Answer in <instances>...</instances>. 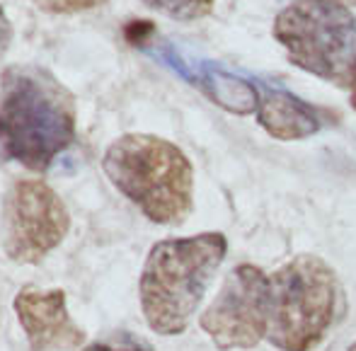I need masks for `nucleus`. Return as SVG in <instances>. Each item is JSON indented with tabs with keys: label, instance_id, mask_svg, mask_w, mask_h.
<instances>
[{
	"label": "nucleus",
	"instance_id": "nucleus-7",
	"mask_svg": "<svg viewBox=\"0 0 356 351\" xmlns=\"http://www.w3.org/2000/svg\"><path fill=\"white\" fill-rule=\"evenodd\" d=\"M269 298L272 286L267 274L252 264H238L202 313L199 327L223 351L252 349L267 337Z\"/></svg>",
	"mask_w": 356,
	"mask_h": 351
},
{
	"label": "nucleus",
	"instance_id": "nucleus-12",
	"mask_svg": "<svg viewBox=\"0 0 356 351\" xmlns=\"http://www.w3.org/2000/svg\"><path fill=\"white\" fill-rule=\"evenodd\" d=\"M34 8L44 10V13H56V15H68V13H83V10H92L104 5L107 0H27Z\"/></svg>",
	"mask_w": 356,
	"mask_h": 351
},
{
	"label": "nucleus",
	"instance_id": "nucleus-15",
	"mask_svg": "<svg viewBox=\"0 0 356 351\" xmlns=\"http://www.w3.org/2000/svg\"><path fill=\"white\" fill-rule=\"evenodd\" d=\"M337 3H342V5H347V8H349V5H356V0H337Z\"/></svg>",
	"mask_w": 356,
	"mask_h": 351
},
{
	"label": "nucleus",
	"instance_id": "nucleus-13",
	"mask_svg": "<svg viewBox=\"0 0 356 351\" xmlns=\"http://www.w3.org/2000/svg\"><path fill=\"white\" fill-rule=\"evenodd\" d=\"M10 42H13V24H10L5 10L0 8V54H5L10 49Z\"/></svg>",
	"mask_w": 356,
	"mask_h": 351
},
{
	"label": "nucleus",
	"instance_id": "nucleus-10",
	"mask_svg": "<svg viewBox=\"0 0 356 351\" xmlns=\"http://www.w3.org/2000/svg\"><path fill=\"white\" fill-rule=\"evenodd\" d=\"M150 10L165 15V17L179 19V22H194L207 17L213 10L216 0H141Z\"/></svg>",
	"mask_w": 356,
	"mask_h": 351
},
{
	"label": "nucleus",
	"instance_id": "nucleus-3",
	"mask_svg": "<svg viewBox=\"0 0 356 351\" xmlns=\"http://www.w3.org/2000/svg\"><path fill=\"white\" fill-rule=\"evenodd\" d=\"M102 170L148 220L177 225L194 206V168L170 140L153 133H127L107 145Z\"/></svg>",
	"mask_w": 356,
	"mask_h": 351
},
{
	"label": "nucleus",
	"instance_id": "nucleus-5",
	"mask_svg": "<svg viewBox=\"0 0 356 351\" xmlns=\"http://www.w3.org/2000/svg\"><path fill=\"white\" fill-rule=\"evenodd\" d=\"M272 34L293 66L339 88H354L356 15L347 5L296 0L277 15Z\"/></svg>",
	"mask_w": 356,
	"mask_h": 351
},
{
	"label": "nucleus",
	"instance_id": "nucleus-4",
	"mask_svg": "<svg viewBox=\"0 0 356 351\" xmlns=\"http://www.w3.org/2000/svg\"><path fill=\"white\" fill-rule=\"evenodd\" d=\"M269 342L282 351L318 347L337 320L339 281L332 267L315 254H298L269 277Z\"/></svg>",
	"mask_w": 356,
	"mask_h": 351
},
{
	"label": "nucleus",
	"instance_id": "nucleus-8",
	"mask_svg": "<svg viewBox=\"0 0 356 351\" xmlns=\"http://www.w3.org/2000/svg\"><path fill=\"white\" fill-rule=\"evenodd\" d=\"M13 305L32 351H73L88 339L68 313L63 288L44 291L39 286H24Z\"/></svg>",
	"mask_w": 356,
	"mask_h": 351
},
{
	"label": "nucleus",
	"instance_id": "nucleus-2",
	"mask_svg": "<svg viewBox=\"0 0 356 351\" xmlns=\"http://www.w3.org/2000/svg\"><path fill=\"white\" fill-rule=\"evenodd\" d=\"M225 252L228 240L220 233L168 238L150 247L138 281V298L153 332L172 337L189 327Z\"/></svg>",
	"mask_w": 356,
	"mask_h": 351
},
{
	"label": "nucleus",
	"instance_id": "nucleus-14",
	"mask_svg": "<svg viewBox=\"0 0 356 351\" xmlns=\"http://www.w3.org/2000/svg\"><path fill=\"white\" fill-rule=\"evenodd\" d=\"M352 107L356 109V83H354V88H352Z\"/></svg>",
	"mask_w": 356,
	"mask_h": 351
},
{
	"label": "nucleus",
	"instance_id": "nucleus-6",
	"mask_svg": "<svg viewBox=\"0 0 356 351\" xmlns=\"http://www.w3.org/2000/svg\"><path fill=\"white\" fill-rule=\"evenodd\" d=\"M71 213L42 179H19L3 204V250L17 264H39L66 240Z\"/></svg>",
	"mask_w": 356,
	"mask_h": 351
},
{
	"label": "nucleus",
	"instance_id": "nucleus-16",
	"mask_svg": "<svg viewBox=\"0 0 356 351\" xmlns=\"http://www.w3.org/2000/svg\"><path fill=\"white\" fill-rule=\"evenodd\" d=\"M347 351H356V342H354V344H352V347H349Z\"/></svg>",
	"mask_w": 356,
	"mask_h": 351
},
{
	"label": "nucleus",
	"instance_id": "nucleus-1",
	"mask_svg": "<svg viewBox=\"0 0 356 351\" xmlns=\"http://www.w3.org/2000/svg\"><path fill=\"white\" fill-rule=\"evenodd\" d=\"M75 140V97L47 68L10 66L0 78V150L47 172Z\"/></svg>",
	"mask_w": 356,
	"mask_h": 351
},
{
	"label": "nucleus",
	"instance_id": "nucleus-9",
	"mask_svg": "<svg viewBox=\"0 0 356 351\" xmlns=\"http://www.w3.org/2000/svg\"><path fill=\"white\" fill-rule=\"evenodd\" d=\"M257 122L269 136L279 140H300L323 129L318 109L272 85H259L257 90Z\"/></svg>",
	"mask_w": 356,
	"mask_h": 351
},
{
	"label": "nucleus",
	"instance_id": "nucleus-11",
	"mask_svg": "<svg viewBox=\"0 0 356 351\" xmlns=\"http://www.w3.org/2000/svg\"><path fill=\"white\" fill-rule=\"evenodd\" d=\"M80 351H155L145 339H141L138 334L131 332H114L104 339H97V342L88 344Z\"/></svg>",
	"mask_w": 356,
	"mask_h": 351
}]
</instances>
